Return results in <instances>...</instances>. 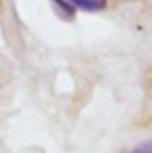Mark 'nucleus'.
I'll return each mask as SVG.
<instances>
[{
    "mask_svg": "<svg viewBox=\"0 0 152 153\" xmlns=\"http://www.w3.org/2000/svg\"><path fill=\"white\" fill-rule=\"evenodd\" d=\"M131 153H152V139L145 141V143H141L140 146H136Z\"/></svg>",
    "mask_w": 152,
    "mask_h": 153,
    "instance_id": "obj_3",
    "label": "nucleus"
},
{
    "mask_svg": "<svg viewBox=\"0 0 152 153\" xmlns=\"http://www.w3.org/2000/svg\"><path fill=\"white\" fill-rule=\"evenodd\" d=\"M0 85H2V84H0Z\"/></svg>",
    "mask_w": 152,
    "mask_h": 153,
    "instance_id": "obj_4",
    "label": "nucleus"
},
{
    "mask_svg": "<svg viewBox=\"0 0 152 153\" xmlns=\"http://www.w3.org/2000/svg\"><path fill=\"white\" fill-rule=\"evenodd\" d=\"M77 9H82L86 13H99L106 9V0H70Z\"/></svg>",
    "mask_w": 152,
    "mask_h": 153,
    "instance_id": "obj_2",
    "label": "nucleus"
},
{
    "mask_svg": "<svg viewBox=\"0 0 152 153\" xmlns=\"http://www.w3.org/2000/svg\"><path fill=\"white\" fill-rule=\"evenodd\" d=\"M50 4L54 5V9L59 13V16L66 18V20H74L75 18L77 7L70 0H50Z\"/></svg>",
    "mask_w": 152,
    "mask_h": 153,
    "instance_id": "obj_1",
    "label": "nucleus"
}]
</instances>
